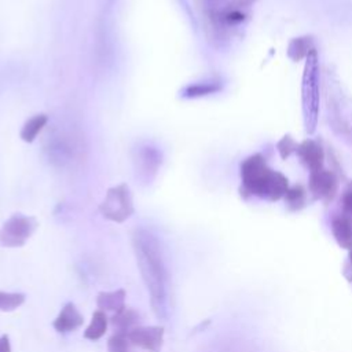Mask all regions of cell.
<instances>
[{
    "label": "cell",
    "mask_w": 352,
    "mask_h": 352,
    "mask_svg": "<svg viewBox=\"0 0 352 352\" xmlns=\"http://www.w3.org/2000/svg\"><path fill=\"white\" fill-rule=\"evenodd\" d=\"M241 179L243 190L252 195L276 201L287 192V179L271 170L261 155L254 154L241 164Z\"/></svg>",
    "instance_id": "1"
},
{
    "label": "cell",
    "mask_w": 352,
    "mask_h": 352,
    "mask_svg": "<svg viewBox=\"0 0 352 352\" xmlns=\"http://www.w3.org/2000/svg\"><path fill=\"white\" fill-rule=\"evenodd\" d=\"M319 60L318 54L312 50L305 58V66L301 84V102L305 131L314 133L319 118Z\"/></svg>",
    "instance_id": "2"
},
{
    "label": "cell",
    "mask_w": 352,
    "mask_h": 352,
    "mask_svg": "<svg viewBox=\"0 0 352 352\" xmlns=\"http://www.w3.org/2000/svg\"><path fill=\"white\" fill-rule=\"evenodd\" d=\"M100 214L114 223H124L133 212L132 191L126 183H120L107 188L103 201L99 205Z\"/></svg>",
    "instance_id": "3"
},
{
    "label": "cell",
    "mask_w": 352,
    "mask_h": 352,
    "mask_svg": "<svg viewBox=\"0 0 352 352\" xmlns=\"http://www.w3.org/2000/svg\"><path fill=\"white\" fill-rule=\"evenodd\" d=\"M38 221L34 216L14 213L0 227V245L6 248H21L34 234Z\"/></svg>",
    "instance_id": "4"
},
{
    "label": "cell",
    "mask_w": 352,
    "mask_h": 352,
    "mask_svg": "<svg viewBox=\"0 0 352 352\" xmlns=\"http://www.w3.org/2000/svg\"><path fill=\"white\" fill-rule=\"evenodd\" d=\"M164 333L162 326H138L128 333V338L131 344L147 352H160L164 344Z\"/></svg>",
    "instance_id": "5"
},
{
    "label": "cell",
    "mask_w": 352,
    "mask_h": 352,
    "mask_svg": "<svg viewBox=\"0 0 352 352\" xmlns=\"http://www.w3.org/2000/svg\"><path fill=\"white\" fill-rule=\"evenodd\" d=\"M162 162V154L157 147L143 146L139 148L135 158L136 164V176L144 177L146 180L157 176V172Z\"/></svg>",
    "instance_id": "6"
},
{
    "label": "cell",
    "mask_w": 352,
    "mask_h": 352,
    "mask_svg": "<svg viewBox=\"0 0 352 352\" xmlns=\"http://www.w3.org/2000/svg\"><path fill=\"white\" fill-rule=\"evenodd\" d=\"M84 323L82 314L77 309L73 302H67L63 305L58 316L54 319L52 326L58 333H69L80 329Z\"/></svg>",
    "instance_id": "7"
},
{
    "label": "cell",
    "mask_w": 352,
    "mask_h": 352,
    "mask_svg": "<svg viewBox=\"0 0 352 352\" xmlns=\"http://www.w3.org/2000/svg\"><path fill=\"white\" fill-rule=\"evenodd\" d=\"M337 188L336 177L329 170H315L311 172L309 176V190L319 198H329L333 197Z\"/></svg>",
    "instance_id": "8"
},
{
    "label": "cell",
    "mask_w": 352,
    "mask_h": 352,
    "mask_svg": "<svg viewBox=\"0 0 352 352\" xmlns=\"http://www.w3.org/2000/svg\"><path fill=\"white\" fill-rule=\"evenodd\" d=\"M297 153L301 161L311 169V172L322 169L324 155L318 143H315L314 140H305L297 147Z\"/></svg>",
    "instance_id": "9"
},
{
    "label": "cell",
    "mask_w": 352,
    "mask_h": 352,
    "mask_svg": "<svg viewBox=\"0 0 352 352\" xmlns=\"http://www.w3.org/2000/svg\"><path fill=\"white\" fill-rule=\"evenodd\" d=\"M126 293L124 289H117L113 292H100L96 297V305L103 312L117 314L125 308Z\"/></svg>",
    "instance_id": "10"
},
{
    "label": "cell",
    "mask_w": 352,
    "mask_h": 352,
    "mask_svg": "<svg viewBox=\"0 0 352 352\" xmlns=\"http://www.w3.org/2000/svg\"><path fill=\"white\" fill-rule=\"evenodd\" d=\"M48 122V116L45 113H37L28 118L21 131H19V138L25 143H33L36 138L40 135V132L44 129V126Z\"/></svg>",
    "instance_id": "11"
},
{
    "label": "cell",
    "mask_w": 352,
    "mask_h": 352,
    "mask_svg": "<svg viewBox=\"0 0 352 352\" xmlns=\"http://www.w3.org/2000/svg\"><path fill=\"white\" fill-rule=\"evenodd\" d=\"M110 323L116 331L128 334L131 330L139 326V314L135 309L125 307L122 311L111 316Z\"/></svg>",
    "instance_id": "12"
},
{
    "label": "cell",
    "mask_w": 352,
    "mask_h": 352,
    "mask_svg": "<svg viewBox=\"0 0 352 352\" xmlns=\"http://www.w3.org/2000/svg\"><path fill=\"white\" fill-rule=\"evenodd\" d=\"M331 230L337 242L342 248L352 246V221L344 214L334 217L331 221Z\"/></svg>",
    "instance_id": "13"
},
{
    "label": "cell",
    "mask_w": 352,
    "mask_h": 352,
    "mask_svg": "<svg viewBox=\"0 0 352 352\" xmlns=\"http://www.w3.org/2000/svg\"><path fill=\"white\" fill-rule=\"evenodd\" d=\"M107 324H109V319L106 312L96 309L92 314V319L88 324V327L84 330V338L91 340V341H96L99 338H102L107 330Z\"/></svg>",
    "instance_id": "14"
},
{
    "label": "cell",
    "mask_w": 352,
    "mask_h": 352,
    "mask_svg": "<svg viewBox=\"0 0 352 352\" xmlns=\"http://www.w3.org/2000/svg\"><path fill=\"white\" fill-rule=\"evenodd\" d=\"M221 89V84L219 81H202V82H194L188 84L183 88L182 96L183 98H201L206 95L216 94Z\"/></svg>",
    "instance_id": "15"
},
{
    "label": "cell",
    "mask_w": 352,
    "mask_h": 352,
    "mask_svg": "<svg viewBox=\"0 0 352 352\" xmlns=\"http://www.w3.org/2000/svg\"><path fill=\"white\" fill-rule=\"evenodd\" d=\"M314 50L312 47V40L311 37H297L293 38L289 43L287 47V55L293 59V60H300L302 58H307L308 54Z\"/></svg>",
    "instance_id": "16"
},
{
    "label": "cell",
    "mask_w": 352,
    "mask_h": 352,
    "mask_svg": "<svg viewBox=\"0 0 352 352\" xmlns=\"http://www.w3.org/2000/svg\"><path fill=\"white\" fill-rule=\"evenodd\" d=\"M25 294L22 293H10L0 292V311L11 312L19 308L25 302Z\"/></svg>",
    "instance_id": "17"
},
{
    "label": "cell",
    "mask_w": 352,
    "mask_h": 352,
    "mask_svg": "<svg viewBox=\"0 0 352 352\" xmlns=\"http://www.w3.org/2000/svg\"><path fill=\"white\" fill-rule=\"evenodd\" d=\"M129 338L126 333L114 331L107 340V352H129Z\"/></svg>",
    "instance_id": "18"
},
{
    "label": "cell",
    "mask_w": 352,
    "mask_h": 352,
    "mask_svg": "<svg viewBox=\"0 0 352 352\" xmlns=\"http://www.w3.org/2000/svg\"><path fill=\"white\" fill-rule=\"evenodd\" d=\"M285 199L287 201L289 205H292L294 208H300L305 201V191L301 186H294L290 190H287Z\"/></svg>",
    "instance_id": "19"
},
{
    "label": "cell",
    "mask_w": 352,
    "mask_h": 352,
    "mask_svg": "<svg viewBox=\"0 0 352 352\" xmlns=\"http://www.w3.org/2000/svg\"><path fill=\"white\" fill-rule=\"evenodd\" d=\"M297 147L298 146L294 143V140L290 136H283L278 143V151L282 158H287L294 150L297 151Z\"/></svg>",
    "instance_id": "20"
},
{
    "label": "cell",
    "mask_w": 352,
    "mask_h": 352,
    "mask_svg": "<svg viewBox=\"0 0 352 352\" xmlns=\"http://www.w3.org/2000/svg\"><path fill=\"white\" fill-rule=\"evenodd\" d=\"M342 209H344V216L352 221V183L349 184V187L345 190L342 195Z\"/></svg>",
    "instance_id": "21"
},
{
    "label": "cell",
    "mask_w": 352,
    "mask_h": 352,
    "mask_svg": "<svg viewBox=\"0 0 352 352\" xmlns=\"http://www.w3.org/2000/svg\"><path fill=\"white\" fill-rule=\"evenodd\" d=\"M0 352H11V344L7 334H3L0 337Z\"/></svg>",
    "instance_id": "22"
},
{
    "label": "cell",
    "mask_w": 352,
    "mask_h": 352,
    "mask_svg": "<svg viewBox=\"0 0 352 352\" xmlns=\"http://www.w3.org/2000/svg\"><path fill=\"white\" fill-rule=\"evenodd\" d=\"M349 264L352 265V249H351V253H349Z\"/></svg>",
    "instance_id": "23"
}]
</instances>
